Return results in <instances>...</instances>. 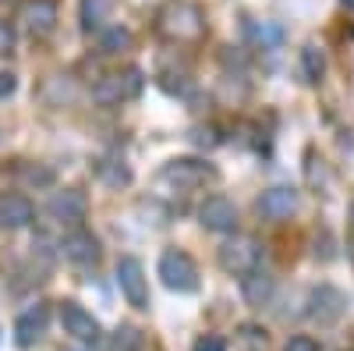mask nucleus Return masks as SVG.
I'll list each match as a JSON object with an SVG mask.
<instances>
[{
    "label": "nucleus",
    "instance_id": "26",
    "mask_svg": "<svg viewBox=\"0 0 354 351\" xmlns=\"http://www.w3.org/2000/svg\"><path fill=\"white\" fill-rule=\"evenodd\" d=\"M15 89H18V78H15L11 71H0V103H4Z\"/></svg>",
    "mask_w": 354,
    "mask_h": 351
},
{
    "label": "nucleus",
    "instance_id": "3",
    "mask_svg": "<svg viewBox=\"0 0 354 351\" xmlns=\"http://www.w3.org/2000/svg\"><path fill=\"white\" fill-rule=\"evenodd\" d=\"M156 273H160V280L170 291H177V295H192V291H198V267H195V259L185 249H167L160 255Z\"/></svg>",
    "mask_w": 354,
    "mask_h": 351
},
{
    "label": "nucleus",
    "instance_id": "2",
    "mask_svg": "<svg viewBox=\"0 0 354 351\" xmlns=\"http://www.w3.org/2000/svg\"><path fill=\"white\" fill-rule=\"evenodd\" d=\"M262 255H266V245L252 234H234L230 242L220 245V270L230 273V277H248L252 270L262 267Z\"/></svg>",
    "mask_w": 354,
    "mask_h": 351
},
{
    "label": "nucleus",
    "instance_id": "4",
    "mask_svg": "<svg viewBox=\"0 0 354 351\" xmlns=\"http://www.w3.org/2000/svg\"><path fill=\"white\" fill-rule=\"evenodd\" d=\"M142 71L138 68H128V71H113V75H103L96 85H93V103L100 107H121L124 100H135L142 93Z\"/></svg>",
    "mask_w": 354,
    "mask_h": 351
},
{
    "label": "nucleus",
    "instance_id": "7",
    "mask_svg": "<svg viewBox=\"0 0 354 351\" xmlns=\"http://www.w3.org/2000/svg\"><path fill=\"white\" fill-rule=\"evenodd\" d=\"M61 327H64V334H71L82 344H96L103 337L100 319L88 309H82L78 302H61Z\"/></svg>",
    "mask_w": 354,
    "mask_h": 351
},
{
    "label": "nucleus",
    "instance_id": "27",
    "mask_svg": "<svg viewBox=\"0 0 354 351\" xmlns=\"http://www.w3.org/2000/svg\"><path fill=\"white\" fill-rule=\"evenodd\" d=\"M25 181H32V185H50V181H53V174H50V170L28 167V170H25Z\"/></svg>",
    "mask_w": 354,
    "mask_h": 351
},
{
    "label": "nucleus",
    "instance_id": "17",
    "mask_svg": "<svg viewBox=\"0 0 354 351\" xmlns=\"http://www.w3.org/2000/svg\"><path fill=\"white\" fill-rule=\"evenodd\" d=\"M131 43H135V36H131L128 25H106L100 33V50L103 53H124V50H131Z\"/></svg>",
    "mask_w": 354,
    "mask_h": 351
},
{
    "label": "nucleus",
    "instance_id": "23",
    "mask_svg": "<svg viewBox=\"0 0 354 351\" xmlns=\"http://www.w3.org/2000/svg\"><path fill=\"white\" fill-rule=\"evenodd\" d=\"M192 351H227V341L216 337V334H202V337L192 344Z\"/></svg>",
    "mask_w": 354,
    "mask_h": 351
},
{
    "label": "nucleus",
    "instance_id": "25",
    "mask_svg": "<svg viewBox=\"0 0 354 351\" xmlns=\"http://www.w3.org/2000/svg\"><path fill=\"white\" fill-rule=\"evenodd\" d=\"M198 145H205V150H213V145H220V135H216V128H195V135H192Z\"/></svg>",
    "mask_w": 354,
    "mask_h": 351
},
{
    "label": "nucleus",
    "instance_id": "12",
    "mask_svg": "<svg viewBox=\"0 0 354 351\" xmlns=\"http://www.w3.org/2000/svg\"><path fill=\"white\" fill-rule=\"evenodd\" d=\"M298 188H290V185H273V188H266L259 195V213L266 220H287L294 210H298Z\"/></svg>",
    "mask_w": 354,
    "mask_h": 351
},
{
    "label": "nucleus",
    "instance_id": "15",
    "mask_svg": "<svg viewBox=\"0 0 354 351\" xmlns=\"http://www.w3.org/2000/svg\"><path fill=\"white\" fill-rule=\"evenodd\" d=\"M273 291H277V280L266 273L262 267L252 270L248 277H241V298L252 305V309H262V305H270L273 298Z\"/></svg>",
    "mask_w": 354,
    "mask_h": 351
},
{
    "label": "nucleus",
    "instance_id": "5",
    "mask_svg": "<svg viewBox=\"0 0 354 351\" xmlns=\"http://www.w3.org/2000/svg\"><path fill=\"white\" fill-rule=\"evenodd\" d=\"M117 287H121V295L131 309H149V277H145V267L138 255H121L117 259Z\"/></svg>",
    "mask_w": 354,
    "mask_h": 351
},
{
    "label": "nucleus",
    "instance_id": "6",
    "mask_svg": "<svg viewBox=\"0 0 354 351\" xmlns=\"http://www.w3.org/2000/svg\"><path fill=\"white\" fill-rule=\"evenodd\" d=\"M344 312H347V298H344L340 287H333V284L312 287V295H308V319H312V323L333 327V323H340Z\"/></svg>",
    "mask_w": 354,
    "mask_h": 351
},
{
    "label": "nucleus",
    "instance_id": "16",
    "mask_svg": "<svg viewBox=\"0 0 354 351\" xmlns=\"http://www.w3.org/2000/svg\"><path fill=\"white\" fill-rule=\"evenodd\" d=\"M110 15H113V0H78V25L88 36L93 33L100 36L110 21Z\"/></svg>",
    "mask_w": 354,
    "mask_h": 351
},
{
    "label": "nucleus",
    "instance_id": "20",
    "mask_svg": "<svg viewBox=\"0 0 354 351\" xmlns=\"http://www.w3.org/2000/svg\"><path fill=\"white\" fill-rule=\"evenodd\" d=\"M96 174L110 185V188H124V185H131V170L121 163V160H100L96 163Z\"/></svg>",
    "mask_w": 354,
    "mask_h": 351
},
{
    "label": "nucleus",
    "instance_id": "10",
    "mask_svg": "<svg viewBox=\"0 0 354 351\" xmlns=\"http://www.w3.org/2000/svg\"><path fill=\"white\" fill-rule=\"evenodd\" d=\"M46 327H50V305H46V302L28 305V309L15 319V344H18V348H32L36 341H43Z\"/></svg>",
    "mask_w": 354,
    "mask_h": 351
},
{
    "label": "nucleus",
    "instance_id": "9",
    "mask_svg": "<svg viewBox=\"0 0 354 351\" xmlns=\"http://www.w3.org/2000/svg\"><path fill=\"white\" fill-rule=\"evenodd\" d=\"M198 224L205 231H216V234H230L238 227V206L227 199V195H209L198 206Z\"/></svg>",
    "mask_w": 354,
    "mask_h": 351
},
{
    "label": "nucleus",
    "instance_id": "13",
    "mask_svg": "<svg viewBox=\"0 0 354 351\" xmlns=\"http://www.w3.org/2000/svg\"><path fill=\"white\" fill-rule=\"evenodd\" d=\"M32 220H36V206L25 195H18V192H4V195H0V227L21 231Z\"/></svg>",
    "mask_w": 354,
    "mask_h": 351
},
{
    "label": "nucleus",
    "instance_id": "1",
    "mask_svg": "<svg viewBox=\"0 0 354 351\" xmlns=\"http://www.w3.org/2000/svg\"><path fill=\"white\" fill-rule=\"evenodd\" d=\"M220 178V170L205 160H195V156H177V160H167L160 167V181L177 188V192H195L202 185H213Z\"/></svg>",
    "mask_w": 354,
    "mask_h": 351
},
{
    "label": "nucleus",
    "instance_id": "19",
    "mask_svg": "<svg viewBox=\"0 0 354 351\" xmlns=\"http://www.w3.org/2000/svg\"><path fill=\"white\" fill-rule=\"evenodd\" d=\"M110 351H145V334L138 327H131V323L117 327L110 334Z\"/></svg>",
    "mask_w": 354,
    "mask_h": 351
},
{
    "label": "nucleus",
    "instance_id": "18",
    "mask_svg": "<svg viewBox=\"0 0 354 351\" xmlns=\"http://www.w3.org/2000/svg\"><path fill=\"white\" fill-rule=\"evenodd\" d=\"M322 75H326V53H322V46L308 43V46L301 50V78L315 85Z\"/></svg>",
    "mask_w": 354,
    "mask_h": 351
},
{
    "label": "nucleus",
    "instance_id": "21",
    "mask_svg": "<svg viewBox=\"0 0 354 351\" xmlns=\"http://www.w3.org/2000/svg\"><path fill=\"white\" fill-rule=\"evenodd\" d=\"M248 33L255 36V43L262 46V50H270V46H277L280 39H283V33L277 25H270V21H262V25H248Z\"/></svg>",
    "mask_w": 354,
    "mask_h": 351
},
{
    "label": "nucleus",
    "instance_id": "24",
    "mask_svg": "<svg viewBox=\"0 0 354 351\" xmlns=\"http://www.w3.org/2000/svg\"><path fill=\"white\" fill-rule=\"evenodd\" d=\"M283 351H322V348H319V341H315V337L298 334V337H290V341L283 344Z\"/></svg>",
    "mask_w": 354,
    "mask_h": 351
},
{
    "label": "nucleus",
    "instance_id": "29",
    "mask_svg": "<svg viewBox=\"0 0 354 351\" xmlns=\"http://www.w3.org/2000/svg\"><path fill=\"white\" fill-rule=\"evenodd\" d=\"M351 213H354V206H351Z\"/></svg>",
    "mask_w": 354,
    "mask_h": 351
},
{
    "label": "nucleus",
    "instance_id": "11",
    "mask_svg": "<svg viewBox=\"0 0 354 351\" xmlns=\"http://www.w3.org/2000/svg\"><path fill=\"white\" fill-rule=\"evenodd\" d=\"M61 252H64L68 262H75V267H93V262H100V238L75 227L61 238Z\"/></svg>",
    "mask_w": 354,
    "mask_h": 351
},
{
    "label": "nucleus",
    "instance_id": "22",
    "mask_svg": "<svg viewBox=\"0 0 354 351\" xmlns=\"http://www.w3.org/2000/svg\"><path fill=\"white\" fill-rule=\"evenodd\" d=\"M238 341L245 344V351H262V348H266V330H259V327H241V330H238Z\"/></svg>",
    "mask_w": 354,
    "mask_h": 351
},
{
    "label": "nucleus",
    "instance_id": "28",
    "mask_svg": "<svg viewBox=\"0 0 354 351\" xmlns=\"http://www.w3.org/2000/svg\"><path fill=\"white\" fill-rule=\"evenodd\" d=\"M340 4H344L347 11H354V0H340Z\"/></svg>",
    "mask_w": 354,
    "mask_h": 351
},
{
    "label": "nucleus",
    "instance_id": "14",
    "mask_svg": "<svg viewBox=\"0 0 354 351\" xmlns=\"http://www.w3.org/2000/svg\"><path fill=\"white\" fill-rule=\"evenodd\" d=\"M21 21L28 33L50 36L57 28V0H25L21 4Z\"/></svg>",
    "mask_w": 354,
    "mask_h": 351
},
{
    "label": "nucleus",
    "instance_id": "8",
    "mask_svg": "<svg viewBox=\"0 0 354 351\" xmlns=\"http://www.w3.org/2000/svg\"><path fill=\"white\" fill-rule=\"evenodd\" d=\"M46 213H50L57 224L78 227V224L85 220V213H88V199H85V192H78V188H57V192L50 195V202H46Z\"/></svg>",
    "mask_w": 354,
    "mask_h": 351
}]
</instances>
